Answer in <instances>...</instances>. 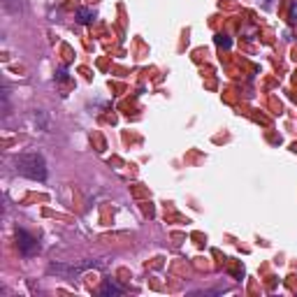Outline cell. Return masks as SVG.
<instances>
[{
    "label": "cell",
    "instance_id": "obj_4",
    "mask_svg": "<svg viewBox=\"0 0 297 297\" xmlns=\"http://www.w3.org/2000/svg\"><path fill=\"white\" fill-rule=\"evenodd\" d=\"M77 19H79V23H91L93 21V9H88V7H81L79 12H77Z\"/></svg>",
    "mask_w": 297,
    "mask_h": 297
},
{
    "label": "cell",
    "instance_id": "obj_2",
    "mask_svg": "<svg viewBox=\"0 0 297 297\" xmlns=\"http://www.w3.org/2000/svg\"><path fill=\"white\" fill-rule=\"evenodd\" d=\"M16 244H19V251L23 256H33L35 251H37V242L28 235L26 230H16Z\"/></svg>",
    "mask_w": 297,
    "mask_h": 297
},
{
    "label": "cell",
    "instance_id": "obj_1",
    "mask_svg": "<svg viewBox=\"0 0 297 297\" xmlns=\"http://www.w3.org/2000/svg\"><path fill=\"white\" fill-rule=\"evenodd\" d=\"M14 169L21 176L35 179V181H44L47 179V162L40 153H21L14 158Z\"/></svg>",
    "mask_w": 297,
    "mask_h": 297
},
{
    "label": "cell",
    "instance_id": "obj_5",
    "mask_svg": "<svg viewBox=\"0 0 297 297\" xmlns=\"http://www.w3.org/2000/svg\"><path fill=\"white\" fill-rule=\"evenodd\" d=\"M5 7L12 14H16V12H19V0H5Z\"/></svg>",
    "mask_w": 297,
    "mask_h": 297
},
{
    "label": "cell",
    "instance_id": "obj_3",
    "mask_svg": "<svg viewBox=\"0 0 297 297\" xmlns=\"http://www.w3.org/2000/svg\"><path fill=\"white\" fill-rule=\"evenodd\" d=\"M121 288L116 284H112V281H107V284H102V288H100V295H121Z\"/></svg>",
    "mask_w": 297,
    "mask_h": 297
},
{
    "label": "cell",
    "instance_id": "obj_7",
    "mask_svg": "<svg viewBox=\"0 0 297 297\" xmlns=\"http://www.w3.org/2000/svg\"><path fill=\"white\" fill-rule=\"evenodd\" d=\"M291 19L297 23V0H293V7H291Z\"/></svg>",
    "mask_w": 297,
    "mask_h": 297
},
{
    "label": "cell",
    "instance_id": "obj_6",
    "mask_svg": "<svg viewBox=\"0 0 297 297\" xmlns=\"http://www.w3.org/2000/svg\"><path fill=\"white\" fill-rule=\"evenodd\" d=\"M216 44H218V47H225V49H228L230 44H232V42H230L228 37H225V35H216Z\"/></svg>",
    "mask_w": 297,
    "mask_h": 297
}]
</instances>
